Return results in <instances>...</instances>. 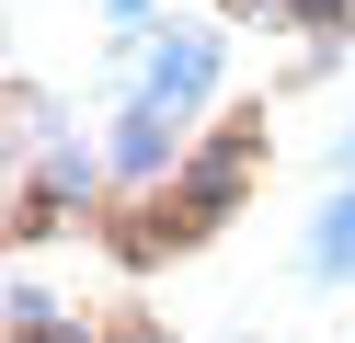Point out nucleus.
<instances>
[{
    "label": "nucleus",
    "instance_id": "1",
    "mask_svg": "<svg viewBox=\"0 0 355 343\" xmlns=\"http://www.w3.org/2000/svg\"><path fill=\"white\" fill-rule=\"evenodd\" d=\"M252 12H298V23H344L355 0H252Z\"/></svg>",
    "mask_w": 355,
    "mask_h": 343
}]
</instances>
